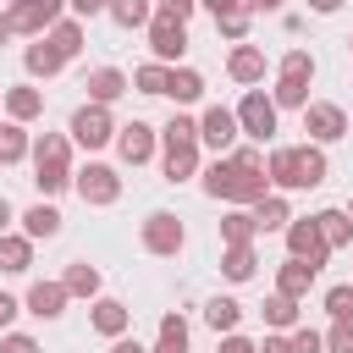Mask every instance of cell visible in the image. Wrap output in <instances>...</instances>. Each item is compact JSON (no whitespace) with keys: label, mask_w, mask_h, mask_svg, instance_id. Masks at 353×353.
Here are the masks:
<instances>
[{"label":"cell","mask_w":353,"mask_h":353,"mask_svg":"<svg viewBox=\"0 0 353 353\" xmlns=\"http://www.w3.org/2000/svg\"><path fill=\"white\" fill-rule=\"evenodd\" d=\"M33 182H39V193L72 188V143H66V132H39L33 138Z\"/></svg>","instance_id":"1"},{"label":"cell","mask_w":353,"mask_h":353,"mask_svg":"<svg viewBox=\"0 0 353 353\" xmlns=\"http://www.w3.org/2000/svg\"><path fill=\"white\" fill-rule=\"evenodd\" d=\"M160 138H165V160H160L165 182H188V176H199V121L171 116Z\"/></svg>","instance_id":"2"},{"label":"cell","mask_w":353,"mask_h":353,"mask_svg":"<svg viewBox=\"0 0 353 353\" xmlns=\"http://www.w3.org/2000/svg\"><path fill=\"white\" fill-rule=\"evenodd\" d=\"M66 132H72V138H77L83 149H105V143L116 138L110 105H94V99H88V105H77V110H72V127H66Z\"/></svg>","instance_id":"3"},{"label":"cell","mask_w":353,"mask_h":353,"mask_svg":"<svg viewBox=\"0 0 353 353\" xmlns=\"http://www.w3.org/2000/svg\"><path fill=\"white\" fill-rule=\"evenodd\" d=\"M287 254H292V259H303V265H314V270L325 265L331 243L320 237V221H314V215H303V221L292 215V221H287Z\"/></svg>","instance_id":"4"},{"label":"cell","mask_w":353,"mask_h":353,"mask_svg":"<svg viewBox=\"0 0 353 353\" xmlns=\"http://www.w3.org/2000/svg\"><path fill=\"white\" fill-rule=\"evenodd\" d=\"M182 243H188V232H182V221H176L171 210H154V215L143 221V248H149V254L176 259V254H182Z\"/></svg>","instance_id":"5"},{"label":"cell","mask_w":353,"mask_h":353,"mask_svg":"<svg viewBox=\"0 0 353 353\" xmlns=\"http://www.w3.org/2000/svg\"><path fill=\"white\" fill-rule=\"evenodd\" d=\"M237 132H243V121H237V110H226V105H210V110L199 116V143H210V149H221V154L237 149Z\"/></svg>","instance_id":"6"},{"label":"cell","mask_w":353,"mask_h":353,"mask_svg":"<svg viewBox=\"0 0 353 353\" xmlns=\"http://www.w3.org/2000/svg\"><path fill=\"white\" fill-rule=\"evenodd\" d=\"M61 11H66V0H17L6 17H11L17 33H33V39H39V33H50V28L61 22Z\"/></svg>","instance_id":"7"},{"label":"cell","mask_w":353,"mask_h":353,"mask_svg":"<svg viewBox=\"0 0 353 353\" xmlns=\"http://www.w3.org/2000/svg\"><path fill=\"white\" fill-rule=\"evenodd\" d=\"M237 121H243V132H248V138H259V143H265V138L276 132V99H270L265 88H248V94H243V105H237Z\"/></svg>","instance_id":"8"},{"label":"cell","mask_w":353,"mask_h":353,"mask_svg":"<svg viewBox=\"0 0 353 353\" xmlns=\"http://www.w3.org/2000/svg\"><path fill=\"white\" fill-rule=\"evenodd\" d=\"M303 132H309L314 143H336V138L347 132V110L331 105V99H314V105H303Z\"/></svg>","instance_id":"9"},{"label":"cell","mask_w":353,"mask_h":353,"mask_svg":"<svg viewBox=\"0 0 353 353\" xmlns=\"http://www.w3.org/2000/svg\"><path fill=\"white\" fill-rule=\"evenodd\" d=\"M72 188H77L83 204H116V199H121V176H116L110 165H83V171L72 176Z\"/></svg>","instance_id":"10"},{"label":"cell","mask_w":353,"mask_h":353,"mask_svg":"<svg viewBox=\"0 0 353 353\" xmlns=\"http://www.w3.org/2000/svg\"><path fill=\"white\" fill-rule=\"evenodd\" d=\"M149 50H154V61H182V50H188V22L154 17V22H149Z\"/></svg>","instance_id":"11"},{"label":"cell","mask_w":353,"mask_h":353,"mask_svg":"<svg viewBox=\"0 0 353 353\" xmlns=\"http://www.w3.org/2000/svg\"><path fill=\"white\" fill-rule=\"evenodd\" d=\"M116 149H121V160H127V165H143V160H154V127H149V121L116 127Z\"/></svg>","instance_id":"12"},{"label":"cell","mask_w":353,"mask_h":353,"mask_svg":"<svg viewBox=\"0 0 353 353\" xmlns=\"http://www.w3.org/2000/svg\"><path fill=\"white\" fill-rule=\"evenodd\" d=\"M66 281H33L28 287V314H39V320H55V314H66Z\"/></svg>","instance_id":"13"},{"label":"cell","mask_w":353,"mask_h":353,"mask_svg":"<svg viewBox=\"0 0 353 353\" xmlns=\"http://www.w3.org/2000/svg\"><path fill=\"white\" fill-rule=\"evenodd\" d=\"M265 171H270L276 188H309V176H303V154H298V149H270Z\"/></svg>","instance_id":"14"},{"label":"cell","mask_w":353,"mask_h":353,"mask_svg":"<svg viewBox=\"0 0 353 353\" xmlns=\"http://www.w3.org/2000/svg\"><path fill=\"white\" fill-rule=\"evenodd\" d=\"M88 320H94V331H99V336H110V342H116V336H127L132 309H127V303H116V298H94V314H88Z\"/></svg>","instance_id":"15"},{"label":"cell","mask_w":353,"mask_h":353,"mask_svg":"<svg viewBox=\"0 0 353 353\" xmlns=\"http://www.w3.org/2000/svg\"><path fill=\"white\" fill-rule=\"evenodd\" d=\"M83 88H88V99H94V105H116V99H121L132 83H127V72L99 66V72H88V83H83Z\"/></svg>","instance_id":"16"},{"label":"cell","mask_w":353,"mask_h":353,"mask_svg":"<svg viewBox=\"0 0 353 353\" xmlns=\"http://www.w3.org/2000/svg\"><path fill=\"white\" fill-rule=\"evenodd\" d=\"M314 265H303V259H292L287 254V265L276 270V292H287V298H309V287H314Z\"/></svg>","instance_id":"17"},{"label":"cell","mask_w":353,"mask_h":353,"mask_svg":"<svg viewBox=\"0 0 353 353\" xmlns=\"http://www.w3.org/2000/svg\"><path fill=\"white\" fill-rule=\"evenodd\" d=\"M28 265H33V237H28V232H22V237H17V232H0V270L22 276Z\"/></svg>","instance_id":"18"},{"label":"cell","mask_w":353,"mask_h":353,"mask_svg":"<svg viewBox=\"0 0 353 353\" xmlns=\"http://www.w3.org/2000/svg\"><path fill=\"white\" fill-rule=\"evenodd\" d=\"M6 116H11V121H33V116H44V94L28 88V83L6 88Z\"/></svg>","instance_id":"19"},{"label":"cell","mask_w":353,"mask_h":353,"mask_svg":"<svg viewBox=\"0 0 353 353\" xmlns=\"http://www.w3.org/2000/svg\"><path fill=\"white\" fill-rule=\"evenodd\" d=\"M22 61H28V72H33V77H55V72L66 66V55H61L44 33H39V44H28V55H22Z\"/></svg>","instance_id":"20"},{"label":"cell","mask_w":353,"mask_h":353,"mask_svg":"<svg viewBox=\"0 0 353 353\" xmlns=\"http://www.w3.org/2000/svg\"><path fill=\"white\" fill-rule=\"evenodd\" d=\"M226 72H232V83H259V77H265V55H259L254 44H237L232 61H226Z\"/></svg>","instance_id":"21"},{"label":"cell","mask_w":353,"mask_h":353,"mask_svg":"<svg viewBox=\"0 0 353 353\" xmlns=\"http://www.w3.org/2000/svg\"><path fill=\"white\" fill-rule=\"evenodd\" d=\"M254 265H259L254 243H232V248L221 254V276H226V281H248V276H254Z\"/></svg>","instance_id":"22"},{"label":"cell","mask_w":353,"mask_h":353,"mask_svg":"<svg viewBox=\"0 0 353 353\" xmlns=\"http://www.w3.org/2000/svg\"><path fill=\"white\" fill-rule=\"evenodd\" d=\"M165 94H171L176 105H193V99H204V77H199L193 66H171V83H165Z\"/></svg>","instance_id":"23"},{"label":"cell","mask_w":353,"mask_h":353,"mask_svg":"<svg viewBox=\"0 0 353 353\" xmlns=\"http://www.w3.org/2000/svg\"><path fill=\"white\" fill-rule=\"evenodd\" d=\"M232 188H237V160L221 154V160L204 171V193H210V199H232Z\"/></svg>","instance_id":"24"},{"label":"cell","mask_w":353,"mask_h":353,"mask_svg":"<svg viewBox=\"0 0 353 353\" xmlns=\"http://www.w3.org/2000/svg\"><path fill=\"white\" fill-rule=\"evenodd\" d=\"M254 221H259V232H287L292 210H287V199H281V193H265V199L254 204Z\"/></svg>","instance_id":"25"},{"label":"cell","mask_w":353,"mask_h":353,"mask_svg":"<svg viewBox=\"0 0 353 353\" xmlns=\"http://www.w3.org/2000/svg\"><path fill=\"white\" fill-rule=\"evenodd\" d=\"M259 314H265V325H270V331H287V325H298V298L270 292V298L259 303Z\"/></svg>","instance_id":"26"},{"label":"cell","mask_w":353,"mask_h":353,"mask_svg":"<svg viewBox=\"0 0 353 353\" xmlns=\"http://www.w3.org/2000/svg\"><path fill=\"white\" fill-rule=\"evenodd\" d=\"M44 39H50V44H55V50H61V55L72 61V55L83 50V17H61V22H55V28L44 33Z\"/></svg>","instance_id":"27"},{"label":"cell","mask_w":353,"mask_h":353,"mask_svg":"<svg viewBox=\"0 0 353 353\" xmlns=\"http://www.w3.org/2000/svg\"><path fill=\"white\" fill-rule=\"evenodd\" d=\"M22 232H28L33 243H39V237H55V232H61V210H55V204H33V210L22 215Z\"/></svg>","instance_id":"28"},{"label":"cell","mask_w":353,"mask_h":353,"mask_svg":"<svg viewBox=\"0 0 353 353\" xmlns=\"http://www.w3.org/2000/svg\"><path fill=\"white\" fill-rule=\"evenodd\" d=\"M254 232H259L254 210H232V215H221V243H226V248H232V243H254Z\"/></svg>","instance_id":"29"},{"label":"cell","mask_w":353,"mask_h":353,"mask_svg":"<svg viewBox=\"0 0 353 353\" xmlns=\"http://www.w3.org/2000/svg\"><path fill=\"white\" fill-rule=\"evenodd\" d=\"M314 221H320V237H325L331 248H342V243L353 237V215H347V210H320Z\"/></svg>","instance_id":"30"},{"label":"cell","mask_w":353,"mask_h":353,"mask_svg":"<svg viewBox=\"0 0 353 353\" xmlns=\"http://www.w3.org/2000/svg\"><path fill=\"white\" fill-rule=\"evenodd\" d=\"M61 281H66V292H72V298H99V270H94V265H83V259H77V265H66V276H61Z\"/></svg>","instance_id":"31"},{"label":"cell","mask_w":353,"mask_h":353,"mask_svg":"<svg viewBox=\"0 0 353 353\" xmlns=\"http://www.w3.org/2000/svg\"><path fill=\"white\" fill-rule=\"evenodd\" d=\"M204 320H210V325L226 336V331H237V320H243V303H237V298H210V303H204Z\"/></svg>","instance_id":"32"},{"label":"cell","mask_w":353,"mask_h":353,"mask_svg":"<svg viewBox=\"0 0 353 353\" xmlns=\"http://www.w3.org/2000/svg\"><path fill=\"white\" fill-rule=\"evenodd\" d=\"M110 22L116 28H149L154 11H149V0H110Z\"/></svg>","instance_id":"33"},{"label":"cell","mask_w":353,"mask_h":353,"mask_svg":"<svg viewBox=\"0 0 353 353\" xmlns=\"http://www.w3.org/2000/svg\"><path fill=\"white\" fill-rule=\"evenodd\" d=\"M28 149H33V143H28L22 121H0V165H17Z\"/></svg>","instance_id":"34"},{"label":"cell","mask_w":353,"mask_h":353,"mask_svg":"<svg viewBox=\"0 0 353 353\" xmlns=\"http://www.w3.org/2000/svg\"><path fill=\"white\" fill-rule=\"evenodd\" d=\"M270 99H276V110H281V105H287V110H303V105H309V83H303V77H276Z\"/></svg>","instance_id":"35"},{"label":"cell","mask_w":353,"mask_h":353,"mask_svg":"<svg viewBox=\"0 0 353 353\" xmlns=\"http://www.w3.org/2000/svg\"><path fill=\"white\" fill-rule=\"evenodd\" d=\"M165 83H171V66H160V61H149V66L132 72V88L138 94H165Z\"/></svg>","instance_id":"36"},{"label":"cell","mask_w":353,"mask_h":353,"mask_svg":"<svg viewBox=\"0 0 353 353\" xmlns=\"http://www.w3.org/2000/svg\"><path fill=\"white\" fill-rule=\"evenodd\" d=\"M325 314H331V320H353V281L325 287Z\"/></svg>","instance_id":"37"},{"label":"cell","mask_w":353,"mask_h":353,"mask_svg":"<svg viewBox=\"0 0 353 353\" xmlns=\"http://www.w3.org/2000/svg\"><path fill=\"white\" fill-rule=\"evenodd\" d=\"M281 77H303V83H309V77H314V55H309V50H287V55H281Z\"/></svg>","instance_id":"38"},{"label":"cell","mask_w":353,"mask_h":353,"mask_svg":"<svg viewBox=\"0 0 353 353\" xmlns=\"http://www.w3.org/2000/svg\"><path fill=\"white\" fill-rule=\"evenodd\" d=\"M298 154H303V176H309V188H320V182H325V171H331V165H325V154H320V143H303Z\"/></svg>","instance_id":"39"},{"label":"cell","mask_w":353,"mask_h":353,"mask_svg":"<svg viewBox=\"0 0 353 353\" xmlns=\"http://www.w3.org/2000/svg\"><path fill=\"white\" fill-rule=\"evenodd\" d=\"M215 28L232 39V44H243V33H248V6H237V11H226V17H215Z\"/></svg>","instance_id":"40"},{"label":"cell","mask_w":353,"mask_h":353,"mask_svg":"<svg viewBox=\"0 0 353 353\" xmlns=\"http://www.w3.org/2000/svg\"><path fill=\"white\" fill-rule=\"evenodd\" d=\"M160 347H188V320L182 314H165L160 320Z\"/></svg>","instance_id":"41"},{"label":"cell","mask_w":353,"mask_h":353,"mask_svg":"<svg viewBox=\"0 0 353 353\" xmlns=\"http://www.w3.org/2000/svg\"><path fill=\"white\" fill-rule=\"evenodd\" d=\"M325 353H353V320H331V331H325Z\"/></svg>","instance_id":"42"},{"label":"cell","mask_w":353,"mask_h":353,"mask_svg":"<svg viewBox=\"0 0 353 353\" xmlns=\"http://www.w3.org/2000/svg\"><path fill=\"white\" fill-rule=\"evenodd\" d=\"M292 353H325V336L309 325H292Z\"/></svg>","instance_id":"43"},{"label":"cell","mask_w":353,"mask_h":353,"mask_svg":"<svg viewBox=\"0 0 353 353\" xmlns=\"http://www.w3.org/2000/svg\"><path fill=\"white\" fill-rule=\"evenodd\" d=\"M0 353H39V342L22 336V331H6V336H0Z\"/></svg>","instance_id":"44"},{"label":"cell","mask_w":353,"mask_h":353,"mask_svg":"<svg viewBox=\"0 0 353 353\" xmlns=\"http://www.w3.org/2000/svg\"><path fill=\"white\" fill-rule=\"evenodd\" d=\"M232 160H237L243 171H265V154H259L254 143H243V149H232Z\"/></svg>","instance_id":"45"},{"label":"cell","mask_w":353,"mask_h":353,"mask_svg":"<svg viewBox=\"0 0 353 353\" xmlns=\"http://www.w3.org/2000/svg\"><path fill=\"white\" fill-rule=\"evenodd\" d=\"M193 6H199V0H160V17H176V22H188V17H193Z\"/></svg>","instance_id":"46"},{"label":"cell","mask_w":353,"mask_h":353,"mask_svg":"<svg viewBox=\"0 0 353 353\" xmlns=\"http://www.w3.org/2000/svg\"><path fill=\"white\" fill-rule=\"evenodd\" d=\"M221 353H259V342H248V336L226 331V336H221Z\"/></svg>","instance_id":"47"},{"label":"cell","mask_w":353,"mask_h":353,"mask_svg":"<svg viewBox=\"0 0 353 353\" xmlns=\"http://www.w3.org/2000/svg\"><path fill=\"white\" fill-rule=\"evenodd\" d=\"M72 6V17H99V11H110V0H66Z\"/></svg>","instance_id":"48"},{"label":"cell","mask_w":353,"mask_h":353,"mask_svg":"<svg viewBox=\"0 0 353 353\" xmlns=\"http://www.w3.org/2000/svg\"><path fill=\"white\" fill-rule=\"evenodd\" d=\"M259 353H292V336H281V331H270V336L259 342Z\"/></svg>","instance_id":"49"},{"label":"cell","mask_w":353,"mask_h":353,"mask_svg":"<svg viewBox=\"0 0 353 353\" xmlns=\"http://www.w3.org/2000/svg\"><path fill=\"white\" fill-rule=\"evenodd\" d=\"M199 6H204V11H210V17H226V11H237V6H243V0H199Z\"/></svg>","instance_id":"50"},{"label":"cell","mask_w":353,"mask_h":353,"mask_svg":"<svg viewBox=\"0 0 353 353\" xmlns=\"http://www.w3.org/2000/svg\"><path fill=\"white\" fill-rule=\"evenodd\" d=\"M11 320H17V298H11V292H0V331H6Z\"/></svg>","instance_id":"51"},{"label":"cell","mask_w":353,"mask_h":353,"mask_svg":"<svg viewBox=\"0 0 353 353\" xmlns=\"http://www.w3.org/2000/svg\"><path fill=\"white\" fill-rule=\"evenodd\" d=\"M110 353H149V347H138L132 336H116V342H110Z\"/></svg>","instance_id":"52"},{"label":"cell","mask_w":353,"mask_h":353,"mask_svg":"<svg viewBox=\"0 0 353 353\" xmlns=\"http://www.w3.org/2000/svg\"><path fill=\"white\" fill-rule=\"evenodd\" d=\"M309 11H320V17H331V11H342V0H309Z\"/></svg>","instance_id":"53"},{"label":"cell","mask_w":353,"mask_h":353,"mask_svg":"<svg viewBox=\"0 0 353 353\" xmlns=\"http://www.w3.org/2000/svg\"><path fill=\"white\" fill-rule=\"evenodd\" d=\"M11 221H17V210H11V204H6V199H0V232H6V226H11Z\"/></svg>","instance_id":"54"},{"label":"cell","mask_w":353,"mask_h":353,"mask_svg":"<svg viewBox=\"0 0 353 353\" xmlns=\"http://www.w3.org/2000/svg\"><path fill=\"white\" fill-rule=\"evenodd\" d=\"M243 6H248V11H276L281 0H243Z\"/></svg>","instance_id":"55"},{"label":"cell","mask_w":353,"mask_h":353,"mask_svg":"<svg viewBox=\"0 0 353 353\" xmlns=\"http://www.w3.org/2000/svg\"><path fill=\"white\" fill-rule=\"evenodd\" d=\"M11 33H17V28H11V17H0V44H6Z\"/></svg>","instance_id":"56"},{"label":"cell","mask_w":353,"mask_h":353,"mask_svg":"<svg viewBox=\"0 0 353 353\" xmlns=\"http://www.w3.org/2000/svg\"><path fill=\"white\" fill-rule=\"evenodd\" d=\"M154 353H188V347H154Z\"/></svg>","instance_id":"57"},{"label":"cell","mask_w":353,"mask_h":353,"mask_svg":"<svg viewBox=\"0 0 353 353\" xmlns=\"http://www.w3.org/2000/svg\"><path fill=\"white\" fill-rule=\"evenodd\" d=\"M347 215H353V199H347Z\"/></svg>","instance_id":"58"},{"label":"cell","mask_w":353,"mask_h":353,"mask_svg":"<svg viewBox=\"0 0 353 353\" xmlns=\"http://www.w3.org/2000/svg\"><path fill=\"white\" fill-rule=\"evenodd\" d=\"M0 105H6V94H0Z\"/></svg>","instance_id":"59"},{"label":"cell","mask_w":353,"mask_h":353,"mask_svg":"<svg viewBox=\"0 0 353 353\" xmlns=\"http://www.w3.org/2000/svg\"><path fill=\"white\" fill-rule=\"evenodd\" d=\"M347 50H353V39H347Z\"/></svg>","instance_id":"60"}]
</instances>
